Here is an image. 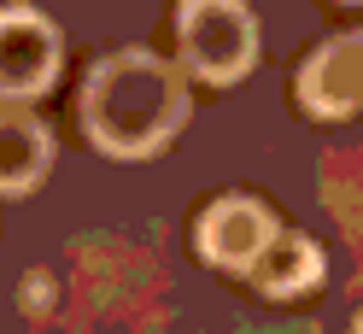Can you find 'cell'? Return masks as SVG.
Masks as SVG:
<instances>
[{
	"label": "cell",
	"mask_w": 363,
	"mask_h": 334,
	"mask_svg": "<svg viewBox=\"0 0 363 334\" xmlns=\"http://www.w3.org/2000/svg\"><path fill=\"white\" fill-rule=\"evenodd\" d=\"M188 123V82L152 48L106 53L82 82V129L106 159H152Z\"/></svg>",
	"instance_id": "cell-1"
},
{
	"label": "cell",
	"mask_w": 363,
	"mask_h": 334,
	"mask_svg": "<svg viewBox=\"0 0 363 334\" xmlns=\"http://www.w3.org/2000/svg\"><path fill=\"white\" fill-rule=\"evenodd\" d=\"M176 48L194 77L229 88L258 65V18L246 0H182L176 6Z\"/></svg>",
	"instance_id": "cell-2"
},
{
	"label": "cell",
	"mask_w": 363,
	"mask_h": 334,
	"mask_svg": "<svg viewBox=\"0 0 363 334\" xmlns=\"http://www.w3.org/2000/svg\"><path fill=\"white\" fill-rule=\"evenodd\" d=\"M65 41L48 12L35 6H0V100H35L59 77Z\"/></svg>",
	"instance_id": "cell-3"
},
{
	"label": "cell",
	"mask_w": 363,
	"mask_h": 334,
	"mask_svg": "<svg viewBox=\"0 0 363 334\" xmlns=\"http://www.w3.org/2000/svg\"><path fill=\"white\" fill-rule=\"evenodd\" d=\"M269 240H276V217H269V206L252 199V194H223L217 206L199 217V252H206L217 270L252 276V264L264 258Z\"/></svg>",
	"instance_id": "cell-4"
},
{
	"label": "cell",
	"mask_w": 363,
	"mask_h": 334,
	"mask_svg": "<svg viewBox=\"0 0 363 334\" xmlns=\"http://www.w3.org/2000/svg\"><path fill=\"white\" fill-rule=\"evenodd\" d=\"M299 106L311 118H352V111H363V30L328 35L299 65Z\"/></svg>",
	"instance_id": "cell-5"
},
{
	"label": "cell",
	"mask_w": 363,
	"mask_h": 334,
	"mask_svg": "<svg viewBox=\"0 0 363 334\" xmlns=\"http://www.w3.org/2000/svg\"><path fill=\"white\" fill-rule=\"evenodd\" d=\"M53 170V129L30 111H0V194H30Z\"/></svg>",
	"instance_id": "cell-6"
},
{
	"label": "cell",
	"mask_w": 363,
	"mask_h": 334,
	"mask_svg": "<svg viewBox=\"0 0 363 334\" xmlns=\"http://www.w3.org/2000/svg\"><path fill=\"white\" fill-rule=\"evenodd\" d=\"M252 282L264 287L269 299L305 294V287L323 282V247H316L311 235H287V229H276V240H269L264 258L252 264Z\"/></svg>",
	"instance_id": "cell-7"
},
{
	"label": "cell",
	"mask_w": 363,
	"mask_h": 334,
	"mask_svg": "<svg viewBox=\"0 0 363 334\" xmlns=\"http://www.w3.org/2000/svg\"><path fill=\"white\" fill-rule=\"evenodd\" d=\"M352 334H363V317H357V328H352Z\"/></svg>",
	"instance_id": "cell-8"
},
{
	"label": "cell",
	"mask_w": 363,
	"mask_h": 334,
	"mask_svg": "<svg viewBox=\"0 0 363 334\" xmlns=\"http://www.w3.org/2000/svg\"><path fill=\"white\" fill-rule=\"evenodd\" d=\"M346 6H363V0H346Z\"/></svg>",
	"instance_id": "cell-9"
}]
</instances>
